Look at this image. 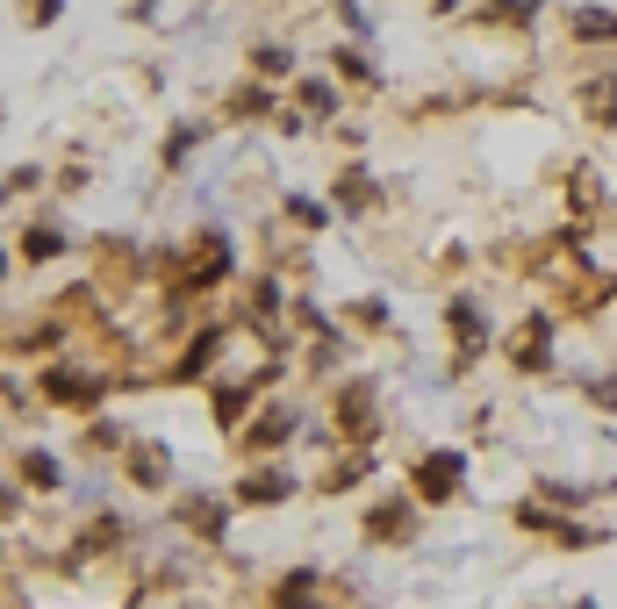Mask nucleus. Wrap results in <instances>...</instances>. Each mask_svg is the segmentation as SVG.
Listing matches in <instances>:
<instances>
[{"label": "nucleus", "mask_w": 617, "mask_h": 609, "mask_svg": "<svg viewBox=\"0 0 617 609\" xmlns=\"http://www.w3.org/2000/svg\"><path fill=\"white\" fill-rule=\"evenodd\" d=\"M460 481H466L460 452H424V460H417V495H424V502H453Z\"/></svg>", "instance_id": "obj_1"}, {"label": "nucleus", "mask_w": 617, "mask_h": 609, "mask_svg": "<svg viewBox=\"0 0 617 609\" xmlns=\"http://www.w3.org/2000/svg\"><path fill=\"white\" fill-rule=\"evenodd\" d=\"M43 388H51V402H65V409H94L101 402V380L94 373H72V365H58Z\"/></svg>", "instance_id": "obj_2"}, {"label": "nucleus", "mask_w": 617, "mask_h": 609, "mask_svg": "<svg viewBox=\"0 0 617 609\" xmlns=\"http://www.w3.org/2000/svg\"><path fill=\"white\" fill-rule=\"evenodd\" d=\"M295 495V474H280V466H266V474H245V487H237V502H251V509H274V502Z\"/></svg>", "instance_id": "obj_3"}, {"label": "nucleus", "mask_w": 617, "mask_h": 609, "mask_svg": "<svg viewBox=\"0 0 617 609\" xmlns=\"http://www.w3.org/2000/svg\"><path fill=\"white\" fill-rule=\"evenodd\" d=\"M295 431V409H266V416L259 423H251V431H245V452H274L280 445V437H288Z\"/></svg>", "instance_id": "obj_4"}, {"label": "nucleus", "mask_w": 617, "mask_h": 609, "mask_svg": "<svg viewBox=\"0 0 617 609\" xmlns=\"http://www.w3.org/2000/svg\"><path fill=\"white\" fill-rule=\"evenodd\" d=\"M179 524H187V530H202V538H223V524H230V516H223L208 495H194L187 509H179Z\"/></svg>", "instance_id": "obj_5"}, {"label": "nucleus", "mask_w": 617, "mask_h": 609, "mask_svg": "<svg viewBox=\"0 0 617 609\" xmlns=\"http://www.w3.org/2000/svg\"><path fill=\"white\" fill-rule=\"evenodd\" d=\"M402 530H410V502H388L367 516V538H402Z\"/></svg>", "instance_id": "obj_6"}, {"label": "nucleus", "mask_w": 617, "mask_h": 609, "mask_svg": "<svg viewBox=\"0 0 617 609\" xmlns=\"http://www.w3.org/2000/svg\"><path fill=\"white\" fill-rule=\"evenodd\" d=\"M130 474H137L144 487H165V474H173V466H165L158 445H137V452H130Z\"/></svg>", "instance_id": "obj_7"}, {"label": "nucleus", "mask_w": 617, "mask_h": 609, "mask_svg": "<svg viewBox=\"0 0 617 609\" xmlns=\"http://www.w3.org/2000/svg\"><path fill=\"white\" fill-rule=\"evenodd\" d=\"M22 481L29 487H58V460L51 452H22Z\"/></svg>", "instance_id": "obj_8"}, {"label": "nucleus", "mask_w": 617, "mask_h": 609, "mask_svg": "<svg viewBox=\"0 0 617 609\" xmlns=\"http://www.w3.org/2000/svg\"><path fill=\"white\" fill-rule=\"evenodd\" d=\"M288 216L302 223V230H323V223H330V208H323V202H309V194H288Z\"/></svg>", "instance_id": "obj_9"}, {"label": "nucleus", "mask_w": 617, "mask_h": 609, "mask_svg": "<svg viewBox=\"0 0 617 609\" xmlns=\"http://www.w3.org/2000/svg\"><path fill=\"white\" fill-rule=\"evenodd\" d=\"M295 101H309L316 115H330V109H338V94H330V80H302V94H295Z\"/></svg>", "instance_id": "obj_10"}, {"label": "nucleus", "mask_w": 617, "mask_h": 609, "mask_svg": "<svg viewBox=\"0 0 617 609\" xmlns=\"http://www.w3.org/2000/svg\"><path fill=\"white\" fill-rule=\"evenodd\" d=\"M453 330H460V344L481 338V309H474V301H453Z\"/></svg>", "instance_id": "obj_11"}, {"label": "nucleus", "mask_w": 617, "mask_h": 609, "mask_svg": "<svg viewBox=\"0 0 617 609\" xmlns=\"http://www.w3.org/2000/svg\"><path fill=\"white\" fill-rule=\"evenodd\" d=\"M575 37H617V14H575Z\"/></svg>", "instance_id": "obj_12"}, {"label": "nucleus", "mask_w": 617, "mask_h": 609, "mask_svg": "<svg viewBox=\"0 0 617 609\" xmlns=\"http://www.w3.org/2000/svg\"><path fill=\"white\" fill-rule=\"evenodd\" d=\"M338 194H345V202H352V208H367V202H373V187H367V173H345V187H338Z\"/></svg>", "instance_id": "obj_13"}, {"label": "nucleus", "mask_w": 617, "mask_h": 609, "mask_svg": "<svg viewBox=\"0 0 617 609\" xmlns=\"http://www.w3.org/2000/svg\"><path fill=\"white\" fill-rule=\"evenodd\" d=\"M22 251H29V258H51V251H58V230H29Z\"/></svg>", "instance_id": "obj_14"}, {"label": "nucleus", "mask_w": 617, "mask_h": 609, "mask_svg": "<svg viewBox=\"0 0 617 609\" xmlns=\"http://www.w3.org/2000/svg\"><path fill=\"white\" fill-rule=\"evenodd\" d=\"M0 266H8V251H0Z\"/></svg>", "instance_id": "obj_15"}, {"label": "nucleus", "mask_w": 617, "mask_h": 609, "mask_svg": "<svg viewBox=\"0 0 617 609\" xmlns=\"http://www.w3.org/2000/svg\"><path fill=\"white\" fill-rule=\"evenodd\" d=\"M582 609H596V602H582Z\"/></svg>", "instance_id": "obj_16"}]
</instances>
